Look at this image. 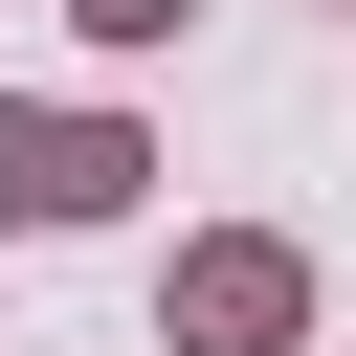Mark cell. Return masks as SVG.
<instances>
[{
  "label": "cell",
  "instance_id": "obj_3",
  "mask_svg": "<svg viewBox=\"0 0 356 356\" xmlns=\"http://www.w3.org/2000/svg\"><path fill=\"white\" fill-rule=\"evenodd\" d=\"M67 22H89L111 67H134V44H178V0H67Z\"/></svg>",
  "mask_w": 356,
  "mask_h": 356
},
{
  "label": "cell",
  "instance_id": "obj_2",
  "mask_svg": "<svg viewBox=\"0 0 356 356\" xmlns=\"http://www.w3.org/2000/svg\"><path fill=\"white\" fill-rule=\"evenodd\" d=\"M134 178H156V134H134V111H22V89H0V222H22V245L111 222Z\"/></svg>",
  "mask_w": 356,
  "mask_h": 356
},
{
  "label": "cell",
  "instance_id": "obj_1",
  "mask_svg": "<svg viewBox=\"0 0 356 356\" xmlns=\"http://www.w3.org/2000/svg\"><path fill=\"white\" fill-rule=\"evenodd\" d=\"M289 334H312V245L200 222V245L156 267V356H289Z\"/></svg>",
  "mask_w": 356,
  "mask_h": 356
}]
</instances>
